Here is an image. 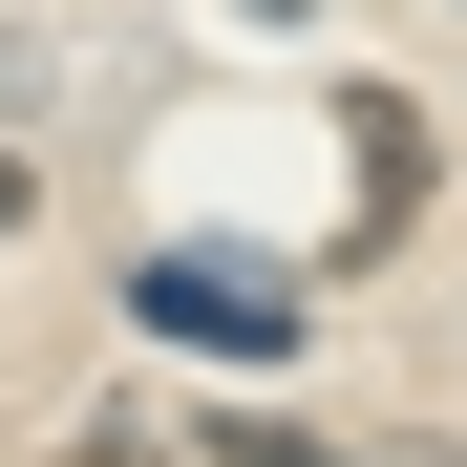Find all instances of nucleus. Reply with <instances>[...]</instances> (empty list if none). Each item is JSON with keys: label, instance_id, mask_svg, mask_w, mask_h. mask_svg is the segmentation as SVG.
I'll return each mask as SVG.
<instances>
[{"label": "nucleus", "instance_id": "f257e3e1", "mask_svg": "<svg viewBox=\"0 0 467 467\" xmlns=\"http://www.w3.org/2000/svg\"><path fill=\"white\" fill-rule=\"evenodd\" d=\"M149 340H213V361H297V276L276 255H149Z\"/></svg>", "mask_w": 467, "mask_h": 467}, {"label": "nucleus", "instance_id": "f03ea898", "mask_svg": "<svg viewBox=\"0 0 467 467\" xmlns=\"http://www.w3.org/2000/svg\"><path fill=\"white\" fill-rule=\"evenodd\" d=\"M340 149H361V213H340V234L382 255V234L425 213V171H446V149H425V107H404V86H340Z\"/></svg>", "mask_w": 467, "mask_h": 467}, {"label": "nucleus", "instance_id": "7ed1b4c3", "mask_svg": "<svg viewBox=\"0 0 467 467\" xmlns=\"http://www.w3.org/2000/svg\"><path fill=\"white\" fill-rule=\"evenodd\" d=\"M213 467H340L319 425H213Z\"/></svg>", "mask_w": 467, "mask_h": 467}, {"label": "nucleus", "instance_id": "20e7f679", "mask_svg": "<svg viewBox=\"0 0 467 467\" xmlns=\"http://www.w3.org/2000/svg\"><path fill=\"white\" fill-rule=\"evenodd\" d=\"M43 467H192L171 425H86V446H43Z\"/></svg>", "mask_w": 467, "mask_h": 467}, {"label": "nucleus", "instance_id": "39448f33", "mask_svg": "<svg viewBox=\"0 0 467 467\" xmlns=\"http://www.w3.org/2000/svg\"><path fill=\"white\" fill-rule=\"evenodd\" d=\"M22 192H43V171H22V149H0V234H22Z\"/></svg>", "mask_w": 467, "mask_h": 467}, {"label": "nucleus", "instance_id": "423d86ee", "mask_svg": "<svg viewBox=\"0 0 467 467\" xmlns=\"http://www.w3.org/2000/svg\"><path fill=\"white\" fill-rule=\"evenodd\" d=\"M425 467H467V425H446V446H425Z\"/></svg>", "mask_w": 467, "mask_h": 467}]
</instances>
